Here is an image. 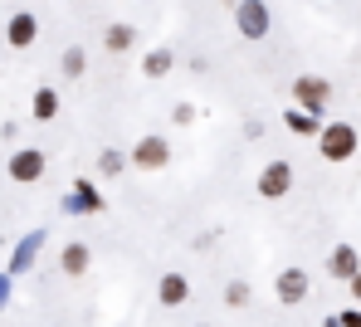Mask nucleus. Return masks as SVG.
<instances>
[{"label":"nucleus","instance_id":"f257e3e1","mask_svg":"<svg viewBox=\"0 0 361 327\" xmlns=\"http://www.w3.org/2000/svg\"><path fill=\"white\" fill-rule=\"evenodd\" d=\"M317 152H322V161H352L357 156V128L352 123H327L317 132Z\"/></svg>","mask_w":361,"mask_h":327},{"label":"nucleus","instance_id":"f03ea898","mask_svg":"<svg viewBox=\"0 0 361 327\" xmlns=\"http://www.w3.org/2000/svg\"><path fill=\"white\" fill-rule=\"evenodd\" d=\"M171 161V142L166 137H142L137 147H132V166L137 171H161Z\"/></svg>","mask_w":361,"mask_h":327},{"label":"nucleus","instance_id":"7ed1b4c3","mask_svg":"<svg viewBox=\"0 0 361 327\" xmlns=\"http://www.w3.org/2000/svg\"><path fill=\"white\" fill-rule=\"evenodd\" d=\"M288 191H293V166H288V161H269V166L259 171V196L283 200Z\"/></svg>","mask_w":361,"mask_h":327},{"label":"nucleus","instance_id":"20e7f679","mask_svg":"<svg viewBox=\"0 0 361 327\" xmlns=\"http://www.w3.org/2000/svg\"><path fill=\"white\" fill-rule=\"evenodd\" d=\"M293 98H298L307 113H322V108L332 103V83H327V78H317V73H302L298 83H293Z\"/></svg>","mask_w":361,"mask_h":327},{"label":"nucleus","instance_id":"39448f33","mask_svg":"<svg viewBox=\"0 0 361 327\" xmlns=\"http://www.w3.org/2000/svg\"><path fill=\"white\" fill-rule=\"evenodd\" d=\"M5 176H10V181H20V186H35V181L44 176V152H35V147L15 152V156H10V166H5Z\"/></svg>","mask_w":361,"mask_h":327},{"label":"nucleus","instance_id":"423d86ee","mask_svg":"<svg viewBox=\"0 0 361 327\" xmlns=\"http://www.w3.org/2000/svg\"><path fill=\"white\" fill-rule=\"evenodd\" d=\"M235 20H240L244 39H264V35H269V5H264V0H240Z\"/></svg>","mask_w":361,"mask_h":327},{"label":"nucleus","instance_id":"0eeeda50","mask_svg":"<svg viewBox=\"0 0 361 327\" xmlns=\"http://www.w3.org/2000/svg\"><path fill=\"white\" fill-rule=\"evenodd\" d=\"M274 293H279V303H288V308L302 303V298H307V273H302V269H279V273H274Z\"/></svg>","mask_w":361,"mask_h":327},{"label":"nucleus","instance_id":"6e6552de","mask_svg":"<svg viewBox=\"0 0 361 327\" xmlns=\"http://www.w3.org/2000/svg\"><path fill=\"white\" fill-rule=\"evenodd\" d=\"M35 35H39V20H35L30 10L10 15V25H5V44H10V49H30V44H35Z\"/></svg>","mask_w":361,"mask_h":327},{"label":"nucleus","instance_id":"1a4fd4ad","mask_svg":"<svg viewBox=\"0 0 361 327\" xmlns=\"http://www.w3.org/2000/svg\"><path fill=\"white\" fill-rule=\"evenodd\" d=\"M157 298H161V308H180L190 298V278L185 273H161L157 278Z\"/></svg>","mask_w":361,"mask_h":327},{"label":"nucleus","instance_id":"9d476101","mask_svg":"<svg viewBox=\"0 0 361 327\" xmlns=\"http://www.w3.org/2000/svg\"><path fill=\"white\" fill-rule=\"evenodd\" d=\"M88 264H93V254H88V245H83V240H73V245H63V254H59V269L68 273V278H78V273H88Z\"/></svg>","mask_w":361,"mask_h":327},{"label":"nucleus","instance_id":"9b49d317","mask_svg":"<svg viewBox=\"0 0 361 327\" xmlns=\"http://www.w3.org/2000/svg\"><path fill=\"white\" fill-rule=\"evenodd\" d=\"M357 269H361V259H357L352 245H337V249L327 254V273H332V278H352Z\"/></svg>","mask_w":361,"mask_h":327},{"label":"nucleus","instance_id":"f8f14e48","mask_svg":"<svg viewBox=\"0 0 361 327\" xmlns=\"http://www.w3.org/2000/svg\"><path fill=\"white\" fill-rule=\"evenodd\" d=\"M30 113H35L39 123L59 118V93H54V88H39V93H35V103H30Z\"/></svg>","mask_w":361,"mask_h":327},{"label":"nucleus","instance_id":"ddd939ff","mask_svg":"<svg viewBox=\"0 0 361 327\" xmlns=\"http://www.w3.org/2000/svg\"><path fill=\"white\" fill-rule=\"evenodd\" d=\"M132 39H137V30H132V25H113V30L103 35V44H108L113 54H118V49H132Z\"/></svg>","mask_w":361,"mask_h":327},{"label":"nucleus","instance_id":"4468645a","mask_svg":"<svg viewBox=\"0 0 361 327\" xmlns=\"http://www.w3.org/2000/svg\"><path fill=\"white\" fill-rule=\"evenodd\" d=\"M142 73H147V78H161V73H171V54H166V49H152V54L142 59Z\"/></svg>","mask_w":361,"mask_h":327},{"label":"nucleus","instance_id":"2eb2a0df","mask_svg":"<svg viewBox=\"0 0 361 327\" xmlns=\"http://www.w3.org/2000/svg\"><path fill=\"white\" fill-rule=\"evenodd\" d=\"M83 68H88V54H83L78 44L63 49V73H68V78H83Z\"/></svg>","mask_w":361,"mask_h":327},{"label":"nucleus","instance_id":"dca6fc26","mask_svg":"<svg viewBox=\"0 0 361 327\" xmlns=\"http://www.w3.org/2000/svg\"><path fill=\"white\" fill-rule=\"evenodd\" d=\"M225 303H230V308H244V303H249V283H244V278H230V283H225Z\"/></svg>","mask_w":361,"mask_h":327},{"label":"nucleus","instance_id":"f3484780","mask_svg":"<svg viewBox=\"0 0 361 327\" xmlns=\"http://www.w3.org/2000/svg\"><path fill=\"white\" fill-rule=\"evenodd\" d=\"M122 166H127V156H122V152H103V156H98V171H103V176H118Z\"/></svg>","mask_w":361,"mask_h":327},{"label":"nucleus","instance_id":"a211bd4d","mask_svg":"<svg viewBox=\"0 0 361 327\" xmlns=\"http://www.w3.org/2000/svg\"><path fill=\"white\" fill-rule=\"evenodd\" d=\"M78 200H83L88 210H103V200H98V191H93V186H83V181H78Z\"/></svg>","mask_w":361,"mask_h":327},{"label":"nucleus","instance_id":"6ab92c4d","mask_svg":"<svg viewBox=\"0 0 361 327\" xmlns=\"http://www.w3.org/2000/svg\"><path fill=\"white\" fill-rule=\"evenodd\" d=\"M288 123H293V128H298V132H312V128H317V123H312L307 113H288Z\"/></svg>","mask_w":361,"mask_h":327},{"label":"nucleus","instance_id":"aec40b11","mask_svg":"<svg viewBox=\"0 0 361 327\" xmlns=\"http://www.w3.org/2000/svg\"><path fill=\"white\" fill-rule=\"evenodd\" d=\"M347 283H352V298H357V303H361V269H357V273H352V278H347Z\"/></svg>","mask_w":361,"mask_h":327},{"label":"nucleus","instance_id":"412c9836","mask_svg":"<svg viewBox=\"0 0 361 327\" xmlns=\"http://www.w3.org/2000/svg\"><path fill=\"white\" fill-rule=\"evenodd\" d=\"M342 327H361V313H342Z\"/></svg>","mask_w":361,"mask_h":327},{"label":"nucleus","instance_id":"4be33fe9","mask_svg":"<svg viewBox=\"0 0 361 327\" xmlns=\"http://www.w3.org/2000/svg\"><path fill=\"white\" fill-rule=\"evenodd\" d=\"M200 327H210V323H200Z\"/></svg>","mask_w":361,"mask_h":327}]
</instances>
